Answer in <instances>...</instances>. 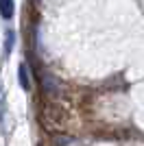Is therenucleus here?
<instances>
[{"label":"nucleus","instance_id":"nucleus-3","mask_svg":"<svg viewBox=\"0 0 144 146\" xmlns=\"http://www.w3.org/2000/svg\"><path fill=\"white\" fill-rule=\"evenodd\" d=\"M13 39H15V33H13V31H7V42H5V52L7 55H9L11 48H13Z\"/></svg>","mask_w":144,"mask_h":146},{"label":"nucleus","instance_id":"nucleus-2","mask_svg":"<svg viewBox=\"0 0 144 146\" xmlns=\"http://www.w3.org/2000/svg\"><path fill=\"white\" fill-rule=\"evenodd\" d=\"M20 85H22L24 92H31V81H29V70H26V66H20Z\"/></svg>","mask_w":144,"mask_h":146},{"label":"nucleus","instance_id":"nucleus-1","mask_svg":"<svg viewBox=\"0 0 144 146\" xmlns=\"http://www.w3.org/2000/svg\"><path fill=\"white\" fill-rule=\"evenodd\" d=\"M15 13V2L13 0H0V15L5 20H11Z\"/></svg>","mask_w":144,"mask_h":146},{"label":"nucleus","instance_id":"nucleus-4","mask_svg":"<svg viewBox=\"0 0 144 146\" xmlns=\"http://www.w3.org/2000/svg\"><path fill=\"white\" fill-rule=\"evenodd\" d=\"M2 118H5V90L0 83V124H2Z\"/></svg>","mask_w":144,"mask_h":146}]
</instances>
